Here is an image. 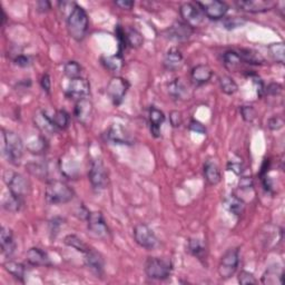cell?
Returning <instances> with one entry per match:
<instances>
[{
  "instance_id": "cell-1",
  "label": "cell",
  "mask_w": 285,
  "mask_h": 285,
  "mask_svg": "<svg viewBox=\"0 0 285 285\" xmlns=\"http://www.w3.org/2000/svg\"><path fill=\"white\" fill-rule=\"evenodd\" d=\"M89 28V19L86 10L76 5L67 18V29L72 39L76 41L84 40Z\"/></svg>"
},
{
  "instance_id": "cell-2",
  "label": "cell",
  "mask_w": 285,
  "mask_h": 285,
  "mask_svg": "<svg viewBox=\"0 0 285 285\" xmlns=\"http://www.w3.org/2000/svg\"><path fill=\"white\" fill-rule=\"evenodd\" d=\"M4 138V155L8 163L15 165L20 164L24 155V143L17 133L8 129H3Z\"/></svg>"
},
{
  "instance_id": "cell-3",
  "label": "cell",
  "mask_w": 285,
  "mask_h": 285,
  "mask_svg": "<svg viewBox=\"0 0 285 285\" xmlns=\"http://www.w3.org/2000/svg\"><path fill=\"white\" fill-rule=\"evenodd\" d=\"M74 189L63 180L51 179L47 183V187L45 191V199L48 204L60 205L69 203L74 199Z\"/></svg>"
},
{
  "instance_id": "cell-4",
  "label": "cell",
  "mask_w": 285,
  "mask_h": 285,
  "mask_svg": "<svg viewBox=\"0 0 285 285\" xmlns=\"http://www.w3.org/2000/svg\"><path fill=\"white\" fill-rule=\"evenodd\" d=\"M173 272V263L166 258L148 257L145 262V273L152 279L164 281L167 279Z\"/></svg>"
},
{
  "instance_id": "cell-5",
  "label": "cell",
  "mask_w": 285,
  "mask_h": 285,
  "mask_svg": "<svg viewBox=\"0 0 285 285\" xmlns=\"http://www.w3.org/2000/svg\"><path fill=\"white\" fill-rule=\"evenodd\" d=\"M4 180L7 184L10 193L18 196V198L25 200L26 196L29 194L30 184L24 175L7 170L4 174Z\"/></svg>"
},
{
  "instance_id": "cell-6",
  "label": "cell",
  "mask_w": 285,
  "mask_h": 285,
  "mask_svg": "<svg viewBox=\"0 0 285 285\" xmlns=\"http://www.w3.org/2000/svg\"><path fill=\"white\" fill-rule=\"evenodd\" d=\"M88 178L95 191H103L108 185V173L105 164L100 158H96L91 162L89 172H88Z\"/></svg>"
},
{
  "instance_id": "cell-7",
  "label": "cell",
  "mask_w": 285,
  "mask_h": 285,
  "mask_svg": "<svg viewBox=\"0 0 285 285\" xmlns=\"http://www.w3.org/2000/svg\"><path fill=\"white\" fill-rule=\"evenodd\" d=\"M238 264H240V251H238V248H230L221 258L219 265V274L221 278H231L235 274Z\"/></svg>"
},
{
  "instance_id": "cell-8",
  "label": "cell",
  "mask_w": 285,
  "mask_h": 285,
  "mask_svg": "<svg viewBox=\"0 0 285 285\" xmlns=\"http://www.w3.org/2000/svg\"><path fill=\"white\" fill-rule=\"evenodd\" d=\"M134 238L137 244L145 248V250L152 251L158 245V240L153 230L148 225L144 224V223H139V224L135 225L134 231Z\"/></svg>"
},
{
  "instance_id": "cell-9",
  "label": "cell",
  "mask_w": 285,
  "mask_h": 285,
  "mask_svg": "<svg viewBox=\"0 0 285 285\" xmlns=\"http://www.w3.org/2000/svg\"><path fill=\"white\" fill-rule=\"evenodd\" d=\"M87 227L90 235L96 238L106 240L111 235L110 229L101 212H90L87 217Z\"/></svg>"
},
{
  "instance_id": "cell-10",
  "label": "cell",
  "mask_w": 285,
  "mask_h": 285,
  "mask_svg": "<svg viewBox=\"0 0 285 285\" xmlns=\"http://www.w3.org/2000/svg\"><path fill=\"white\" fill-rule=\"evenodd\" d=\"M129 88L128 81L123 77H113L106 88L107 95L110 96L113 104L115 106L121 105L125 98Z\"/></svg>"
},
{
  "instance_id": "cell-11",
  "label": "cell",
  "mask_w": 285,
  "mask_h": 285,
  "mask_svg": "<svg viewBox=\"0 0 285 285\" xmlns=\"http://www.w3.org/2000/svg\"><path fill=\"white\" fill-rule=\"evenodd\" d=\"M196 5L201 8L202 12L211 20H220L225 17L229 12V6L224 2L214 0V2H198Z\"/></svg>"
},
{
  "instance_id": "cell-12",
  "label": "cell",
  "mask_w": 285,
  "mask_h": 285,
  "mask_svg": "<svg viewBox=\"0 0 285 285\" xmlns=\"http://www.w3.org/2000/svg\"><path fill=\"white\" fill-rule=\"evenodd\" d=\"M90 92V85L87 79L78 77V78L70 79L66 89V96L72 101L78 102L87 98Z\"/></svg>"
},
{
  "instance_id": "cell-13",
  "label": "cell",
  "mask_w": 285,
  "mask_h": 285,
  "mask_svg": "<svg viewBox=\"0 0 285 285\" xmlns=\"http://www.w3.org/2000/svg\"><path fill=\"white\" fill-rule=\"evenodd\" d=\"M180 16H182L184 23L191 26L192 28L199 27V26L203 22L204 14L202 12L201 8L198 5L192 3H185L180 6L179 9Z\"/></svg>"
},
{
  "instance_id": "cell-14",
  "label": "cell",
  "mask_w": 285,
  "mask_h": 285,
  "mask_svg": "<svg viewBox=\"0 0 285 285\" xmlns=\"http://www.w3.org/2000/svg\"><path fill=\"white\" fill-rule=\"evenodd\" d=\"M194 33V28H192L187 24L182 22H176L170 27L165 30V35L170 40L176 43H184L187 41Z\"/></svg>"
},
{
  "instance_id": "cell-15",
  "label": "cell",
  "mask_w": 285,
  "mask_h": 285,
  "mask_svg": "<svg viewBox=\"0 0 285 285\" xmlns=\"http://www.w3.org/2000/svg\"><path fill=\"white\" fill-rule=\"evenodd\" d=\"M107 141L116 145H132L133 136L121 124H114L106 132Z\"/></svg>"
},
{
  "instance_id": "cell-16",
  "label": "cell",
  "mask_w": 285,
  "mask_h": 285,
  "mask_svg": "<svg viewBox=\"0 0 285 285\" xmlns=\"http://www.w3.org/2000/svg\"><path fill=\"white\" fill-rule=\"evenodd\" d=\"M277 3L266 2V0H246V2H237L236 6L243 12L251 14L266 13L276 6Z\"/></svg>"
},
{
  "instance_id": "cell-17",
  "label": "cell",
  "mask_w": 285,
  "mask_h": 285,
  "mask_svg": "<svg viewBox=\"0 0 285 285\" xmlns=\"http://www.w3.org/2000/svg\"><path fill=\"white\" fill-rule=\"evenodd\" d=\"M35 126L37 127L41 133L47 135H54L58 131V128L55 126V124L46 111H38L34 116Z\"/></svg>"
},
{
  "instance_id": "cell-18",
  "label": "cell",
  "mask_w": 285,
  "mask_h": 285,
  "mask_svg": "<svg viewBox=\"0 0 285 285\" xmlns=\"http://www.w3.org/2000/svg\"><path fill=\"white\" fill-rule=\"evenodd\" d=\"M74 115L77 121L82 125H88L90 123L92 115V103L87 98L76 102Z\"/></svg>"
},
{
  "instance_id": "cell-19",
  "label": "cell",
  "mask_w": 285,
  "mask_h": 285,
  "mask_svg": "<svg viewBox=\"0 0 285 285\" xmlns=\"http://www.w3.org/2000/svg\"><path fill=\"white\" fill-rule=\"evenodd\" d=\"M26 261L33 266H51L49 255L39 247L29 248L26 253Z\"/></svg>"
},
{
  "instance_id": "cell-20",
  "label": "cell",
  "mask_w": 285,
  "mask_h": 285,
  "mask_svg": "<svg viewBox=\"0 0 285 285\" xmlns=\"http://www.w3.org/2000/svg\"><path fill=\"white\" fill-rule=\"evenodd\" d=\"M84 255H85L86 266L89 268L92 273L96 274V275L98 276L102 275L104 273V265H105V262H104L102 254L95 251L94 248H90V250L86 252Z\"/></svg>"
},
{
  "instance_id": "cell-21",
  "label": "cell",
  "mask_w": 285,
  "mask_h": 285,
  "mask_svg": "<svg viewBox=\"0 0 285 285\" xmlns=\"http://www.w3.org/2000/svg\"><path fill=\"white\" fill-rule=\"evenodd\" d=\"M212 76H213V70L209 65L205 64L195 66L191 71V80L195 86H202L209 82Z\"/></svg>"
},
{
  "instance_id": "cell-22",
  "label": "cell",
  "mask_w": 285,
  "mask_h": 285,
  "mask_svg": "<svg viewBox=\"0 0 285 285\" xmlns=\"http://www.w3.org/2000/svg\"><path fill=\"white\" fill-rule=\"evenodd\" d=\"M183 55L180 53V50L176 47H173L167 50V53L165 54L163 65L165 69L168 71H176L179 69L183 65Z\"/></svg>"
},
{
  "instance_id": "cell-23",
  "label": "cell",
  "mask_w": 285,
  "mask_h": 285,
  "mask_svg": "<svg viewBox=\"0 0 285 285\" xmlns=\"http://www.w3.org/2000/svg\"><path fill=\"white\" fill-rule=\"evenodd\" d=\"M0 246L4 255L10 257L16 250V243L14 241L13 232L8 227L3 226L0 230Z\"/></svg>"
},
{
  "instance_id": "cell-24",
  "label": "cell",
  "mask_w": 285,
  "mask_h": 285,
  "mask_svg": "<svg viewBox=\"0 0 285 285\" xmlns=\"http://www.w3.org/2000/svg\"><path fill=\"white\" fill-rule=\"evenodd\" d=\"M149 128H151V133L154 137L160 136V127H162L163 123L165 122V115L164 113L158 110L155 106L149 108Z\"/></svg>"
},
{
  "instance_id": "cell-25",
  "label": "cell",
  "mask_w": 285,
  "mask_h": 285,
  "mask_svg": "<svg viewBox=\"0 0 285 285\" xmlns=\"http://www.w3.org/2000/svg\"><path fill=\"white\" fill-rule=\"evenodd\" d=\"M204 177L210 185H217L221 182V170L213 160H206L204 164Z\"/></svg>"
},
{
  "instance_id": "cell-26",
  "label": "cell",
  "mask_w": 285,
  "mask_h": 285,
  "mask_svg": "<svg viewBox=\"0 0 285 285\" xmlns=\"http://www.w3.org/2000/svg\"><path fill=\"white\" fill-rule=\"evenodd\" d=\"M59 169L65 177H68L70 179L76 178L77 176H78V166H77V163L75 162L74 158H71L68 155L60 158Z\"/></svg>"
},
{
  "instance_id": "cell-27",
  "label": "cell",
  "mask_w": 285,
  "mask_h": 285,
  "mask_svg": "<svg viewBox=\"0 0 285 285\" xmlns=\"http://www.w3.org/2000/svg\"><path fill=\"white\" fill-rule=\"evenodd\" d=\"M168 95L175 101L178 100H185L186 95H187V87L184 84V81L179 78H176L172 80L167 86Z\"/></svg>"
},
{
  "instance_id": "cell-28",
  "label": "cell",
  "mask_w": 285,
  "mask_h": 285,
  "mask_svg": "<svg viewBox=\"0 0 285 285\" xmlns=\"http://www.w3.org/2000/svg\"><path fill=\"white\" fill-rule=\"evenodd\" d=\"M4 268L20 282H25L26 275V267L24 264L15 262V261H6L4 263Z\"/></svg>"
},
{
  "instance_id": "cell-29",
  "label": "cell",
  "mask_w": 285,
  "mask_h": 285,
  "mask_svg": "<svg viewBox=\"0 0 285 285\" xmlns=\"http://www.w3.org/2000/svg\"><path fill=\"white\" fill-rule=\"evenodd\" d=\"M223 63L227 69L231 71H237L241 68V66L243 64V60L241 58V56L238 55L236 51H226V53L223 55Z\"/></svg>"
},
{
  "instance_id": "cell-30",
  "label": "cell",
  "mask_w": 285,
  "mask_h": 285,
  "mask_svg": "<svg viewBox=\"0 0 285 285\" xmlns=\"http://www.w3.org/2000/svg\"><path fill=\"white\" fill-rule=\"evenodd\" d=\"M24 203V199L18 198V196L14 195L9 192V195L6 196L3 201V207L6 211L10 212V213H17V212L22 211Z\"/></svg>"
},
{
  "instance_id": "cell-31",
  "label": "cell",
  "mask_w": 285,
  "mask_h": 285,
  "mask_svg": "<svg viewBox=\"0 0 285 285\" xmlns=\"http://www.w3.org/2000/svg\"><path fill=\"white\" fill-rule=\"evenodd\" d=\"M26 168H27L28 172L38 177L39 179L47 180V183L49 182V170L48 166L46 163H29L28 165H26Z\"/></svg>"
},
{
  "instance_id": "cell-32",
  "label": "cell",
  "mask_w": 285,
  "mask_h": 285,
  "mask_svg": "<svg viewBox=\"0 0 285 285\" xmlns=\"http://www.w3.org/2000/svg\"><path fill=\"white\" fill-rule=\"evenodd\" d=\"M64 243L67 245V246H69L71 248H74V250L76 251H78L82 254H85L86 252H88L90 250V247L88 246L86 243L81 240L80 237H78L77 235L75 234H69V235H67L65 238H64Z\"/></svg>"
},
{
  "instance_id": "cell-33",
  "label": "cell",
  "mask_w": 285,
  "mask_h": 285,
  "mask_svg": "<svg viewBox=\"0 0 285 285\" xmlns=\"http://www.w3.org/2000/svg\"><path fill=\"white\" fill-rule=\"evenodd\" d=\"M226 205L231 213L234 214L235 216L242 215L245 209L244 201H242L240 198H237L235 195H231L230 198L226 200Z\"/></svg>"
},
{
  "instance_id": "cell-34",
  "label": "cell",
  "mask_w": 285,
  "mask_h": 285,
  "mask_svg": "<svg viewBox=\"0 0 285 285\" xmlns=\"http://www.w3.org/2000/svg\"><path fill=\"white\" fill-rule=\"evenodd\" d=\"M51 119H53L55 126L58 128V131L59 129H66L69 126L70 116L69 114L64 110L54 112L53 115H51Z\"/></svg>"
},
{
  "instance_id": "cell-35",
  "label": "cell",
  "mask_w": 285,
  "mask_h": 285,
  "mask_svg": "<svg viewBox=\"0 0 285 285\" xmlns=\"http://www.w3.org/2000/svg\"><path fill=\"white\" fill-rule=\"evenodd\" d=\"M220 87L221 90L226 95H234L238 90V86L235 80L230 76H222L220 77Z\"/></svg>"
},
{
  "instance_id": "cell-36",
  "label": "cell",
  "mask_w": 285,
  "mask_h": 285,
  "mask_svg": "<svg viewBox=\"0 0 285 285\" xmlns=\"http://www.w3.org/2000/svg\"><path fill=\"white\" fill-rule=\"evenodd\" d=\"M126 33V43L127 45L131 46L133 48H138L141 47L144 43V38L142 34L138 32V30L134 28H128L125 30Z\"/></svg>"
},
{
  "instance_id": "cell-37",
  "label": "cell",
  "mask_w": 285,
  "mask_h": 285,
  "mask_svg": "<svg viewBox=\"0 0 285 285\" xmlns=\"http://www.w3.org/2000/svg\"><path fill=\"white\" fill-rule=\"evenodd\" d=\"M268 51L269 55L273 58V60H275L276 63L284 64L285 61V47L283 43H275L271 44L268 46Z\"/></svg>"
},
{
  "instance_id": "cell-38",
  "label": "cell",
  "mask_w": 285,
  "mask_h": 285,
  "mask_svg": "<svg viewBox=\"0 0 285 285\" xmlns=\"http://www.w3.org/2000/svg\"><path fill=\"white\" fill-rule=\"evenodd\" d=\"M187 247H188V252L192 254V255L196 256L199 260H203L205 257L206 250L199 238H189Z\"/></svg>"
},
{
  "instance_id": "cell-39",
  "label": "cell",
  "mask_w": 285,
  "mask_h": 285,
  "mask_svg": "<svg viewBox=\"0 0 285 285\" xmlns=\"http://www.w3.org/2000/svg\"><path fill=\"white\" fill-rule=\"evenodd\" d=\"M283 278V271L277 272L275 267H269L267 271L263 274L262 282L264 284H281L279 281L282 282Z\"/></svg>"
},
{
  "instance_id": "cell-40",
  "label": "cell",
  "mask_w": 285,
  "mask_h": 285,
  "mask_svg": "<svg viewBox=\"0 0 285 285\" xmlns=\"http://www.w3.org/2000/svg\"><path fill=\"white\" fill-rule=\"evenodd\" d=\"M238 55L241 56L243 63H247L251 65H261L263 63L262 57L256 54L255 51L250 49H242Z\"/></svg>"
},
{
  "instance_id": "cell-41",
  "label": "cell",
  "mask_w": 285,
  "mask_h": 285,
  "mask_svg": "<svg viewBox=\"0 0 285 285\" xmlns=\"http://www.w3.org/2000/svg\"><path fill=\"white\" fill-rule=\"evenodd\" d=\"M27 149L33 154H43L46 149H47V143H46L45 137L38 136L37 138L34 139V141L29 142L27 144Z\"/></svg>"
},
{
  "instance_id": "cell-42",
  "label": "cell",
  "mask_w": 285,
  "mask_h": 285,
  "mask_svg": "<svg viewBox=\"0 0 285 285\" xmlns=\"http://www.w3.org/2000/svg\"><path fill=\"white\" fill-rule=\"evenodd\" d=\"M64 72L69 79L78 78L81 75V66L75 60H70L64 67Z\"/></svg>"
},
{
  "instance_id": "cell-43",
  "label": "cell",
  "mask_w": 285,
  "mask_h": 285,
  "mask_svg": "<svg viewBox=\"0 0 285 285\" xmlns=\"http://www.w3.org/2000/svg\"><path fill=\"white\" fill-rule=\"evenodd\" d=\"M103 64L105 65L107 69L112 71H117L122 67V57L118 55L113 57H106V58H103Z\"/></svg>"
},
{
  "instance_id": "cell-44",
  "label": "cell",
  "mask_w": 285,
  "mask_h": 285,
  "mask_svg": "<svg viewBox=\"0 0 285 285\" xmlns=\"http://www.w3.org/2000/svg\"><path fill=\"white\" fill-rule=\"evenodd\" d=\"M240 112H241V115L242 118L244 119L245 122L247 123H252L254 122V119L256 118L257 113L255 111V108L251 105H244V106H241L240 108Z\"/></svg>"
},
{
  "instance_id": "cell-45",
  "label": "cell",
  "mask_w": 285,
  "mask_h": 285,
  "mask_svg": "<svg viewBox=\"0 0 285 285\" xmlns=\"http://www.w3.org/2000/svg\"><path fill=\"white\" fill-rule=\"evenodd\" d=\"M238 283L242 285H248V284H256L257 279L252 273L247 271H241L238 274Z\"/></svg>"
},
{
  "instance_id": "cell-46",
  "label": "cell",
  "mask_w": 285,
  "mask_h": 285,
  "mask_svg": "<svg viewBox=\"0 0 285 285\" xmlns=\"http://www.w3.org/2000/svg\"><path fill=\"white\" fill-rule=\"evenodd\" d=\"M245 24V20L240 17H229L224 20V26L226 29H235Z\"/></svg>"
},
{
  "instance_id": "cell-47",
  "label": "cell",
  "mask_w": 285,
  "mask_h": 285,
  "mask_svg": "<svg viewBox=\"0 0 285 285\" xmlns=\"http://www.w3.org/2000/svg\"><path fill=\"white\" fill-rule=\"evenodd\" d=\"M169 123L174 128L180 127L183 124V116L182 113L178 111H172L169 113Z\"/></svg>"
},
{
  "instance_id": "cell-48",
  "label": "cell",
  "mask_w": 285,
  "mask_h": 285,
  "mask_svg": "<svg viewBox=\"0 0 285 285\" xmlns=\"http://www.w3.org/2000/svg\"><path fill=\"white\" fill-rule=\"evenodd\" d=\"M267 126L272 131H278L284 126V118L282 116H273L268 119Z\"/></svg>"
},
{
  "instance_id": "cell-49",
  "label": "cell",
  "mask_w": 285,
  "mask_h": 285,
  "mask_svg": "<svg viewBox=\"0 0 285 285\" xmlns=\"http://www.w3.org/2000/svg\"><path fill=\"white\" fill-rule=\"evenodd\" d=\"M14 63H15V65L25 68V67H28V66L32 65V58H30L29 56L20 54V55H17L16 57H15Z\"/></svg>"
},
{
  "instance_id": "cell-50",
  "label": "cell",
  "mask_w": 285,
  "mask_h": 285,
  "mask_svg": "<svg viewBox=\"0 0 285 285\" xmlns=\"http://www.w3.org/2000/svg\"><path fill=\"white\" fill-rule=\"evenodd\" d=\"M283 87L277 82H271L265 89V92L269 96H278L282 92Z\"/></svg>"
},
{
  "instance_id": "cell-51",
  "label": "cell",
  "mask_w": 285,
  "mask_h": 285,
  "mask_svg": "<svg viewBox=\"0 0 285 285\" xmlns=\"http://www.w3.org/2000/svg\"><path fill=\"white\" fill-rule=\"evenodd\" d=\"M188 128L191 129V131H193V132H195V133H199V134H202V135L206 134V128H205V126H204L203 124H202L201 122L195 121V119H194V121H192V122L189 123Z\"/></svg>"
},
{
  "instance_id": "cell-52",
  "label": "cell",
  "mask_w": 285,
  "mask_h": 285,
  "mask_svg": "<svg viewBox=\"0 0 285 285\" xmlns=\"http://www.w3.org/2000/svg\"><path fill=\"white\" fill-rule=\"evenodd\" d=\"M40 85H41V88H43V89H44V91H46V92H47V94H49L50 89H51V79H50L49 74H45L43 77H41Z\"/></svg>"
},
{
  "instance_id": "cell-53",
  "label": "cell",
  "mask_w": 285,
  "mask_h": 285,
  "mask_svg": "<svg viewBox=\"0 0 285 285\" xmlns=\"http://www.w3.org/2000/svg\"><path fill=\"white\" fill-rule=\"evenodd\" d=\"M115 5L121 9L131 10L135 6V3L129 2V0H121V2H115Z\"/></svg>"
},
{
  "instance_id": "cell-54",
  "label": "cell",
  "mask_w": 285,
  "mask_h": 285,
  "mask_svg": "<svg viewBox=\"0 0 285 285\" xmlns=\"http://www.w3.org/2000/svg\"><path fill=\"white\" fill-rule=\"evenodd\" d=\"M227 169L232 170V172H234L236 175H240L242 173V165L240 163H236V162H231L227 164Z\"/></svg>"
},
{
  "instance_id": "cell-55",
  "label": "cell",
  "mask_w": 285,
  "mask_h": 285,
  "mask_svg": "<svg viewBox=\"0 0 285 285\" xmlns=\"http://www.w3.org/2000/svg\"><path fill=\"white\" fill-rule=\"evenodd\" d=\"M253 187V179L251 177H243L240 180V188L250 189Z\"/></svg>"
},
{
  "instance_id": "cell-56",
  "label": "cell",
  "mask_w": 285,
  "mask_h": 285,
  "mask_svg": "<svg viewBox=\"0 0 285 285\" xmlns=\"http://www.w3.org/2000/svg\"><path fill=\"white\" fill-rule=\"evenodd\" d=\"M51 8L49 2H38L37 3V10L40 13H47Z\"/></svg>"
},
{
  "instance_id": "cell-57",
  "label": "cell",
  "mask_w": 285,
  "mask_h": 285,
  "mask_svg": "<svg viewBox=\"0 0 285 285\" xmlns=\"http://www.w3.org/2000/svg\"><path fill=\"white\" fill-rule=\"evenodd\" d=\"M6 22H7V15H6V13H5V10L3 9L2 10V26H5Z\"/></svg>"
}]
</instances>
